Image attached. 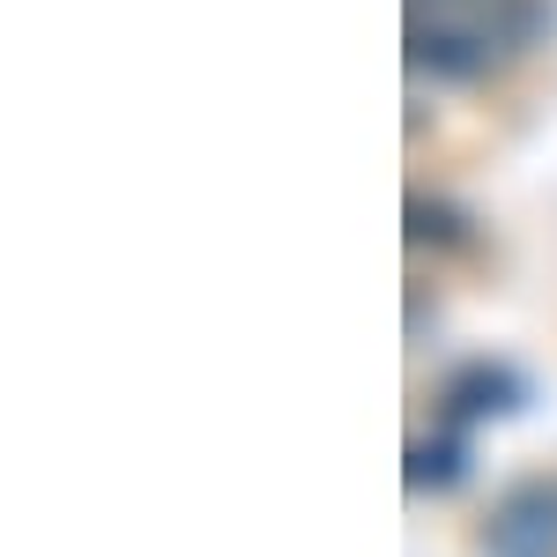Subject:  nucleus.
<instances>
[{
  "label": "nucleus",
  "instance_id": "nucleus-1",
  "mask_svg": "<svg viewBox=\"0 0 557 557\" xmlns=\"http://www.w3.org/2000/svg\"><path fill=\"white\" fill-rule=\"evenodd\" d=\"M535 30H543V0H409V60L446 83L506 67L513 52L535 45Z\"/></svg>",
  "mask_w": 557,
  "mask_h": 557
},
{
  "label": "nucleus",
  "instance_id": "nucleus-2",
  "mask_svg": "<svg viewBox=\"0 0 557 557\" xmlns=\"http://www.w3.org/2000/svg\"><path fill=\"white\" fill-rule=\"evenodd\" d=\"M483 550L491 557H557V491L550 483L513 491L491 513V528H483Z\"/></svg>",
  "mask_w": 557,
  "mask_h": 557
}]
</instances>
